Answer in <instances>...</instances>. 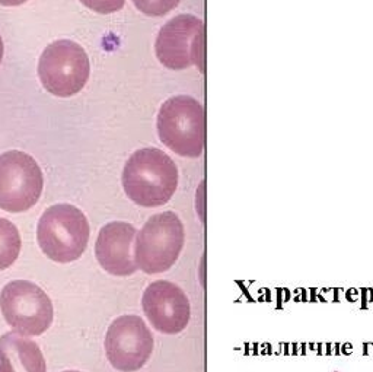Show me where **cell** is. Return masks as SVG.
I'll use <instances>...</instances> for the list:
<instances>
[{
	"label": "cell",
	"mask_w": 373,
	"mask_h": 372,
	"mask_svg": "<svg viewBox=\"0 0 373 372\" xmlns=\"http://www.w3.org/2000/svg\"><path fill=\"white\" fill-rule=\"evenodd\" d=\"M184 244V225L174 212L153 215L136 235V264L147 275L163 273L175 264Z\"/></svg>",
	"instance_id": "cell-4"
},
{
	"label": "cell",
	"mask_w": 373,
	"mask_h": 372,
	"mask_svg": "<svg viewBox=\"0 0 373 372\" xmlns=\"http://www.w3.org/2000/svg\"><path fill=\"white\" fill-rule=\"evenodd\" d=\"M143 311L152 327L165 335H178L190 323L191 307L187 294L175 283L156 280L143 292Z\"/></svg>",
	"instance_id": "cell-10"
},
{
	"label": "cell",
	"mask_w": 373,
	"mask_h": 372,
	"mask_svg": "<svg viewBox=\"0 0 373 372\" xmlns=\"http://www.w3.org/2000/svg\"><path fill=\"white\" fill-rule=\"evenodd\" d=\"M22 240L18 228L6 218H0V270L10 267L19 257Z\"/></svg>",
	"instance_id": "cell-13"
},
{
	"label": "cell",
	"mask_w": 373,
	"mask_h": 372,
	"mask_svg": "<svg viewBox=\"0 0 373 372\" xmlns=\"http://www.w3.org/2000/svg\"><path fill=\"white\" fill-rule=\"evenodd\" d=\"M90 74L86 51L74 41L58 39L47 45L39 57L38 76L54 96L69 98L79 93Z\"/></svg>",
	"instance_id": "cell-5"
},
{
	"label": "cell",
	"mask_w": 373,
	"mask_h": 372,
	"mask_svg": "<svg viewBox=\"0 0 373 372\" xmlns=\"http://www.w3.org/2000/svg\"><path fill=\"white\" fill-rule=\"evenodd\" d=\"M137 10L147 16H163L174 10L181 0H133Z\"/></svg>",
	"instance_id": "cell-14"
},
{
	"label": "cell",
	"mask_w": 373,
	"mask_h": 372,
	"mask_svg": "<svg viewBox=\"0 0 373 372\" xmlns=\"http://www.w3.org/2000/svg\"><path fill=\"white\" fill-rule=\"evenodd\" d=\"M63 372H80V371H71V370H70V371H63Z\"/></svg>",
	"instance_id": "cell-18"
},
{
	"label": "cell",
	"mask_w": 373,
	"mask_h": 372,
	"mask_svg": "<svg viewBox=\"0 0 373 372\" xmlns=\"http://www.w3.org/2000/svg\"><path fill=\"white\" fill-rule=\"evenodd\" d=\"M137 231L128 222H109L98 234L95 256L101 267L114 276H130L139 270L134 259Z\"/></svg>",
	"instance_id": "cell-11"
},
{
	"label": "cell",
	"mask_w": 373,
	"mask_h": 372,
	"mask_svg": "<svg viewBox=\"0 0 373 372\" xmlns=\"http://www.w3.org/2000/svg\"><path fill=\"white\" fill-rule=\"evenodd\" d=\"M0 310L6 323L22 336H41L53 323L50 297L28 280H12L0 292Z\"/></svg>",
	"instance_id": "cell-7"
},
{
	"label": "cell",
	"mask_w": 373,
	"mask_h": 372,
	"mask_svg": "<svg viewBox=\"0 0 373 372\" xmlns=\"http://www.w3.org/2000/svg\"><path fill=\"white\" fill-rule=\"evenodd\" d=\"M3 53H4V47H3V39H1V35H0V63H1V58H3Z\"/></svg>",
	"instance_id": "cell-17"
},
{
	"label": "cell",
	"mask_w": 373,
	"mask_h": 372,
	"mask_svg": "<svg viewBox=\"0 0 373 372\" xmlns=\"http://www.w3.org/2000/svg\"><path fill=\"white\" fill-rule=\"evenodd\" d=\"M105 353L117 371L143 368L153 352V336L142 317L127 314L115 318L105 336Z\"/></svg>",
	"instance_id": "cell-9"
},
{
	"label": "cell",
	"mask_w": 373,
	"mask_h": 372,
	"mask_svg": "<svg viewBox=\"0 0 373 372\" xmlns=\"http://www.w3.org/2000/svg\"><path fill=\"white\" fill-rule=\"evenodd\" d=\"M158 60L171 70L197 66L206 72V28L200 18L178 15L166 22L155 42Z\"/></svg>",
	"instance_id": "cell-6"
},
{
	"label": "cell",
	"mask_w": 373,
	"mask_h": 372,
	"mask_svg": "<svg viewBox=\"0 0 373 372\" xmlns=\"http://www.w3.org/2000/svg\"><path fill=\"white\" fill-rule=\"evenodd\" d=\"M89 235L88 218L69 203L50 206L38 221V245L55 263L66 264L79 260L88 247Z\"/></svg>",
	"instance_id": "cell-2"
},
{
	"label": "cell",
	"mask_w": 373,
	"mask_h": 372,
	"mask_svg": "<svg viewBox=\"0 0 373 372\" xmlns=\"http://www.w3.org/2000/svg\"><path fill=\"white\" fill-rule=\"evenodd\" d=\"M121 183L131 202L142 207L166 205L178 187L175 162L158 148L136 150L123 169Z\"/></svg>",
	"instance_id": "cell-1"
},
{
	"label": "cell",
	"mask_w": 373,
	"mask_h": 372,
	"mask_svg": "<svg viewBox=\"0 0 373 372\" xmlns=\"http://www.w3.org/2000/svg\"><path fill=\"white\" fill-rule=\"evenodd\" d=\"M160 142L179 156L197 158L206 146V112L203 105L187 95L163 102L156 120Z\"/></svg>",
	"instance_id": "cell-3"
},
{
	"label": "cell",
	"mask_w": 373,
	"mask_h": 372,
	"mask_svg": "<svg viewBox=\"0 0 373 372\" xmlns=\"http://www.w3.org/2000/svg\"><path fill=\"white\" fill-rule=\"evenodd\" d=\"M0 372H47V365L35 342L9 332L0 337Z\"/></svg>",
	"instance_id": "cell-12"
},
{
	"label": "cell",
	"mask_w": 373,
	"mask_h": 372,
	"mask_svg": "<svg viewBox=\"0 0 373 372\" xmlns=\"http://www.w3.org/2000/svg\"><path fill=\"white\" fill-rule=\"evenodd\" d=\"M28 0H0V4L1 6H7V7H10V6H20V4H23V3H26Z\"/></svg>",
	"instance_id": "cell-16"
},
{
	"label": "cell",
	"mask_w": 373,
	"mask_h": 372,
	"mask_svg": "<svg viewBox=\"0 0 373 372\" xmlns=\"http://www.w3.org/2000/svg\"><path fill=\"white\" fill-rule=\"evenodd\" d=\"M44 190L38 162L20 150L0 155V209L22 213L36 205Z\"/></svg>",
	"instance_id": "cell-8"
},
{
	"label": "cell",
	"mask_w": 373,
	"mask_h": 372,
	"mask_svg": "<svg viewBox=\"0 0 373 372\" xmlns=\"http://www.w3.org/2000/svg\"><path fill=\"white\" fill-rule=\"evenodd\" d=\"M80 3L96 13L109 15L123 9L125 0H80Z\"/></svg>",
	"instance_id": "cell-15"
}]
</instances>
